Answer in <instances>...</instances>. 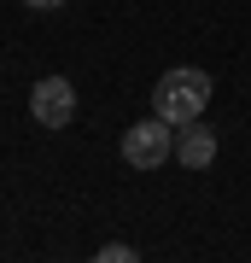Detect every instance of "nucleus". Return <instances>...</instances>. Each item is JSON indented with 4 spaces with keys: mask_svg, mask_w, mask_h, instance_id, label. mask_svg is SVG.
Here are the masks:
<instances>
[{
    "mask_svg": "<svg viewBox=\"0 0 251 263\" xmlns=\"http://www.w3.org/2000/svg\"><path fill=\"white\" fill-rule=\"evenodd\" d=\"M169 158H176V123H164L158 111L123 129V164L129 170H164Z\"/></svg>",
    "mask_w": 251,
    "mask_h": 263,
    "instance_id": "2",
    "label": "nucleus"
},
{
    "mask_svg": "<svg viewBox=\"0 0 251 263\" xmlns=\"http://www.w3.org/2000/svg\"><path fill=\"white\" fill-rule=\"evenodd\" d=\"M24 6H35V12H47V6H65V0H24Z\"/></svg>",
    "mask_w": 251,
    "mask_h": 263,
    "instance_id": "6",
    "label": "nucleus"
},
{
    "mask_svg": "<svg viewBox=\"0 0 251 263\" xmlns=\"http://www.w3.org/2000/svg\"><path fill=\"white\" fill-rule=\"evenodd\" d=\"M100 263H134V246H123V240L100 246Z\"/></svg>",
    "mask_w": 251,
    "mask_h": 263,
    "instance_id": "5",
    "label": "nucleus"
},
{
    "mask_svg": "<svg viewBox=\"0 0 251 263\" xmlns=\"http://www.w3.org/2000/svg\"><path fill=\"white\" fill-rule=\"evenodd\" d=\"M29 117H35L41 129H70V117H76V88L65 82V76H41L35 94H29Z\"/></svg>",
    "mask_w": 251,
    "mask_h": 263,
    "instance_id": "3",
    "label": "nucleus"
},
{
    "mask_svg": "<svg viewBox=\"0 0 251 263\" xmlns=\"http://www.w3.org/2000/svg\"><path fill=\"white\" fill-rule=\"evenodd\" d=\"M205 105H210V76L205 70H193V65H176V70H164L158 76V88H152V111H158L164 123H199L205 117Z\"/></svg>",
    "mask_w": 251,
    "mask_h": 263,
    "instance_id": "1",
    "label": "nucleus"
},
{
    "mask_svg": "<svg viewBox=\"0 0 251 263\" xmlns=\"http://www.w3.org/2000/svg\"><path fill=\"white\" fill-rule=\"evenodd\" d=\"M176 164L181 170H210L216 164V129H205V117L176 129Z\"/></svg>",
    "mask_w": 251,
    "mask_h": 263,
    "instance_id": "4",
    "label": "nucleus"
}]
</instances>
